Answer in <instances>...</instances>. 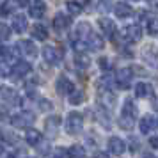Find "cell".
Here are the masks:
<instances>
[{
    "label": "cell",
    "instance_id": "cell-23",
    "mask_svg": "<svg viewBox=\"0 0 158 158\" xmlns=\"http://www.w3.org/2000/svg\"><path fill=\"white\" fill-rule=\"evenodd\" d=\"M68 96H69V103L71 105H82L85 101V93L82 89H73Z\"/></svg>",
    "mask_w": 158,
    "mask_h": 158
},
{
    "label": "cell",
    "instance_id": "cell-34",
    "mask_svg": "<svg viewBox=\"0 0 158 158\" xmlns=\"http://www.w3.org/2000/svg\"><path fill=\"white\" fill-rule=\"evenodd\" d=\"M100 68L103 69V71H108V69L112 68V62H110V59L101 57V59H100Z\"/></svg>",
    "mask_w": 158,
    "mask_h": 158
},
{
    "label": "cell",
    "instance_id": "cell-20",
    "mask_svg": "<svg viewBox=\"0 0 158 158\" xmlns=\"http://www.w3.org/2000/svg\"><path fill=\"white\" fill-rule=\"evenodd\" d=\"M114 13L117 18H130V16L133 15V9L130 4L126 2H119V4H115L114 6Z\"/></svg>",
    "mask_w": 158,
    "mask_h": 158
},
{
    "label": "cell",
    "instance_id": "cell-15",
    "mask_svg": "<svg viewBox=\"0 0 158 158\" xmlns=\"http://www.w3.org/2000/svg\"><path fill=\"white\" fill-rule=\"evenodd\" d=\"M69 25H71V18L68 15H64V13H57L55 15V18H53V27H55V30H66L69 29Z\"/></svg>",
    "mask_w": 158,
    "mask_h": 158
},
{
    "label": "cell",
    "instance_id": "cell-18",
    "mask_svg": "<svg viewBox=\"0 0 158 158\" xmlns=\"http://www.w3.org/2000/svg\"><path fill=\"white\" fill-rule=\"evenodd\" d=\"M153 85L148 82H139L135 85V96L137 98H151L153 96Z\"/></svg>",
    "mask_w": 158,
    "mask_h": 158
},
{
    "label": "cell",
    "instance_id": "cell-2",
    "mask_svg": "<svg viewBox=\"0 0 158 158\" xmlns=\"http://www.w3.org/2000/svg\"><path fill=\"white\" fill-rule=\"evenodd\" d=\"M84 128V115L80 114V112H71V114H68V119H66V131L68 133H80Z\"/></svg>",
    "mask_w": 158,
    "mask_h": 158
},
{
    "label": "cell",
    "instance_id": "cell-37",
    "mask_svg": "<svg viewBox=\"0 0 158 158\" xmlns=\"http://www.w3.org/2000/svg\"><path fill=\"white\" fill-rule=\"evenodd\" d=\"M149 144L153 146V148H156V149H158V137H151V139H149Z\"/></svg>",
    "mask_w": 158,
    "mask_h": 158
},
{
    "label": "cell",
    "instance_id": "cell-30",
    "mask_svg": "<svg viewBox=\"0 0 158 158\" xmlns=\"http://www.w3.org/2000/svg\"><path fill=\"white\" fill-rule=\"evenodd\" d=\"M146 27H148V34H151V36L158 34V18H149Z\"/></svg>",
    "mask_w": 158,
    "mask_h": 158
},
{
    "label": "cell",
    "instance_id": "cell-29",
    "mask_svg": "<svg viewBox=\"0 0 158 158\" xmlns=\"http://www.w3.org/2000/svg\"><path fill=\"white\" fill-rule=\"evenodd\" d=\"M75 62H77V66H80L82 69H85L87 66L91 64V60L87 59L85 53H77V55H75Z\"/></svg>",
    "mask_w": 158,
    "mask_h": 158
},
{
    "label": "cell",
    "instance_id": "cell-33",
    "mask_svg": "<svg viewBox=\"0 0 158 158\" xmlns=\"http://www.w3.org/2000/svg\"><path fill=\"white\" fill-rule=\"evenodd\" d=\"M52 108H53V105H52L50 100H39V110L48 112V110H52Z\"/></svg>",
    "mask_w": 158,
    "mask_h": 158
},
{
    "label": "cell",
    "instance_id": "cell-25",
    "mask_svg": "<svg viewBox=\"0 0 158 158\" xmlns=\"http://www.w3.org/2000/svg\"><path fill=\"white\" fill-rule=\"evenodd\" d=\"M68 156L69 158H87V153H85V149L82 148V146H71L69 149H68Z\"/></svg>",
    "mask_w": 158,
    "mask_h": 158
},
{
    "label": "cell",
    "instance_id": "cell-4",
    "mask_svg": "<svg viewBox=\"0 0 158 158\" xmlns=\"http://www.w3.org/2000/svg\"><path fill=\"white\" fill-rule=\"evenodd\" d=\"M84 43H85L87 50H91V52H100V50H103V46H105L103 37H101L100 34H96L94 30H91V32L84 37Z\"/></svg>",
    "mask_w": 158,
    "mask_h": 158
},
{
    "label": "cell",
    "instance_id": "cell-27",
    "mask_svg": "<svg viewBox=\"0 0 158 158\" xmlns=\"http://www.w3.org/2000/svg\"><path fill=\"white\" fill-rule=\"evenodd\" d=\"M59 124H60V119H59L57 115H52V117H48V119H46V123H44L46 130H50L52 135H55V133H57Z\"/></svg>",
    "mask_w": 158,
    "mask_h": 158
},
{
    "label": "cell",
    "instance_id": "cell-21",
    "mask_svg": "<svg viewBox=\"0 0 158 158\" xmlns=\"http://www.w3.org/2000/svg\"><path fill=\"white\" fill-rule=\"evenodd\" d=\"M41 139H43L41 131H37L36 128H27V131H25V142L29 146H37L41 142Z\"/></svg>",
    "mask_w": 158,
    "mask_h": 158
},
{
    "label": "cell",
    "instance_id": "cell-35",
    "mask_svg": "<svg viewBox=\"0 0 158 158\" xmlns=\"http://www.w3.org/2000/svg\"><path fill=\"white\" fill-rule=\"evenodd\" d=\"M2 139H4L6 142H9V144H15L16 142V137L13 135V133H9V131H4V133H2Z\"/></svg>",
    "mask_w": 158,
    "mask_h": 158
},
{
    "label": "cell",
    "instance_id": "cell-8",
    "mask_svg": "<svg viewBox=\"0 0 158 158\" xmlns=\"http://www.w3.org/2000/svg\"><path fill=\"white\" fill-rule=\"evenodd\" d=\"M55 89H57V94H60V96H68V94L71 93L73 89H75V85H73V82L68 77H59L57 82H55Z\"/></svg>",
    "mask_w": 158,
    "mask_h": 158
},
{
    "label": "cell",
    "instance_id": "cell-42",
    "mask_svg": "<svg viewBox=\"0 0 158 158\" xmlns=\"http://www.w3.org/2000/svg\"><path fill=\"white\" fill-rule=\"evenodd\" d=\"M148 2H151V0H148Z\"/></svg>",
    "mask_w": 158,
    "mask_h": 158
},
{
    "label": "cell",
    "instance_id": "cell-12",
    "mask_svg": "<svg viewBox=\"0 0 158 158\" xmlns=\"http://www.w3.org/2000/svg\"><path fill=\"white\" fill-rule=\"evenodd\" d=\"M139 128H140V131H142L144 135L151 133L155 128H158L156 117H155V115H144L142 119H140V123H139Z\"/></svg>",
    "mask_w": 158,
    "mask_h": 158
},
{
    "label": "cell",
    "instance_id": "cell-24",
    "mask_svg": "<svg viewBox=\"0 0 158 158\" xmlns=\"http://www.w3.org/2000/svg\"><path fill=\"white\" fill-rule=\"evenodd\" d=\"M16 7H18L16 0H6L4 4H0V16H2V18H6V16H9Z\"/></svg>",
    "mask_w": 158,
    "mask_h": 158
},
{
    "label": "cell",
    "instance_id": "cell-11",
    "mask_svg": "<svg viewBox=\"0 0 158 158\" xmlns=\"http://www.w3.org/2000/svg\"><path fill=\"white\" fill-rule=\"evenodd\" d=\"M44 13H46V4H44L43 0H34V2L29 4V15L32 18L39 20V18L44 16Z\"/></svg>",
    "mask_w": 158,
    "mask_h": 158
},
{
    "label": "cell",
    "instance_id": "cell-28",
    "mask_svg": "<svg viewBox=\"0 0 158 158\" xmlns=\"http://www.w3.org/2000/svg\"><path fill=\"white\" fill-rule=\"evenodd\" d=\"M100 96H101V101H103V105H108V107H114L115 98H114V94L110 93L108 89H105V93H103V91H100Z\"/></svg>",
    "mask_w": 158,
    "mask_h": 158
},
{
    "label": "cell",
    "instance_id": "cell-40",
    "mask_svg": "<svg viewBox=\"0 0 158 158\" xmlns=\"http://www.w3.org/2000/svg\"><path fill=\"white\" fill-rule=\"evenodd\" d=\"M144 158H156V156H155V155H151V153H146V155H144Z\"/></svg>",
    "mask_w": 158,
    "mask_h": 158
},
{
    "label": "cell",
    "instance_id": "cell-26",
    "mask_svg": "<svg viewBox=\"0 0 158 158\" xmlns=\"http://www.w3.org/2000/svg\"><path fill=\"white\" fill-rule=\"evenodd\" d=\"M66 9H68V13L73 16H78L82 13V4L77 2V0H68L66 2Z\"/></svg>",
    "mask_w": 158,
    "mask_h": 158
},
{
    "label": "cell",
    "instance_id": "cell-36",
    "mask_svg": "<svg viewBox=\"0 0 158 158\" xmlns=\"http://www.w3.org/2000/svg\"><path fill=\"white\" fill-rule=\"evenodd\" d=\"M108 7H110V0H101L100 4H98V9H100L101 13H103V11L107 13V11H108Z\"/></svg>",
    "mask_w": 158,
    "mask_h": 158
},
{
    "label": "cell",
    "instance_id": "cell-13",
    "mask_svg": "<svg viewBox=\"0 0 158 158\" xmlns=\"http://www.w3.org/2000/svg\"><path fill=\"white\" fill-rule=\"evenodd\" d=\"M108 149H110V153L119 156V155H123L126 151V142L123 139H119V137H110L108 139Z\"/></svg>",
    "mask_w": 158,
    "mask_h": 158
},
{
    "label": "cell",
    "instance_id": "cell-16",
    "mask_svg": "<svg viewBox=\"0 0 158 158\" xmlns=\"http://www.w3.org/2000/svg\"><path fill=\"white\" fill-rule=\"evenodd\" d=\"M142 57H144V60H146L149 66L158 68V50L155 48V46H148V48H144Z\"/></svg>",
    "mask_w": 158,
    "mask_h": 158
},
{
    "label": "cell",
    "instance_id": "cell-41",
    "mask_svg": "<svg viewBox=\"0 0 158 158\" xmlns=\"http://www.w3.org/2000/svg\"><path fill=\"white\" fill-rule=\"evenodd\" d=\"M2 155H4V146L0 144V156H2Z\"/></svg>",
    "mask_w": 158,
    "mask_h": 158
},
{
    "label": "cell",
    "instance_id": "cell-9",
    "mask_svg": "<svg viewBox=\"0 0 158 158\" xmlns=\"http://www.w3.org/2000/svg\"><path fill=\"white\" fill-rule=\"evenodd\" d=\"M123 37L128 43H135V41H139L142 37V29L139 25H128V27H124V30H123Z\"/></svg>",
    "mask_w": 158,
    "mask_h": 158
},
{
    "label": "cell",
    "instance_id": "cell-17",
    "mask_svg": "<svg viewBox=\"0 0 158 158\" xmlns=\"http://www.w3.org/2000/svg\"><path fill=\"white\" fill-rule=\"evenodd\" d=\"M27 18L23 15H15L13 16V22H11V30H15V32H18V34H22V32H25L27 30Z\"/></svg>",
    "mask_w": 158,
    "mask_h": 158
},
{
    "label": "cell",
    "instance_id": "cell-14",
    "mask_svg": "<svg viewBox=\"0 0 158 158\" xmlns=\"http://www.w3.org/2000/svg\"><path fill=\"white\" fill-rule=\"evenodd\" d=\"M43 57L48 64H59V60H60V52H59L55 46H50V44H48V46L43 48Z\"/></svg>",
    "mask_w": 158,
    "mask_h": 158
},
{
    "label": "cell",
    "instance_id": "cell-1",
    "mask_svg": "<svg viewBox=\"0 0 158 158\" xmlns=\"http://www.w3.org/2000/svg\"><path fill=\"white\" fill-rule=\"evenodd\" d=\"M135 117H137V107L133 105V100H126L123 103L121 108V117H119V126L123 130H131L135 124Z\"/></svg>",
    "mask_w": 158,
    "mask_h": 158
},
{
    "label": "cell",
    "instance_id": "cell-6",
    "mask_svg": "<svg viewBox=\"0 0 158 158\" xmlns=\"http://www.w3.org/2000/svg\"><path fill=\"white\" fill-rule=\"evenodd\" d=\"M98 25H100L101 32L105 34L107 37H110V39H115V36H117V29H115V23L110 20V18H100L98 20Z\"/></svg>",
    "mask_w": 158,
    "mask_h": 158
},
{
    "label": "cell",
    "instance_id": "cell-7",
    "mask_svg": "<svg viewBox=\"0 0 158 158\" xmlns=\"http://www.w3.org/2000/svg\"><path fill=\"white\" fill-rule=\"evenodd\" d=\"M0 94H2L4 101H6V103H9V105H15V107H18V105L22 103L20 94L16 93L13 87H2V89H0Z\"/></svg>",
    "mask_w": 158,
    "mask_h": 158
},
{
    "label": "cell",
    "instance_id": "cell-10",
    "mask_svg": "<svg viewBox=\"0 0 158 158\" xmlns=\"http://www.w3.org/2000/svg\"><path fill=\"white\" fill-rule=\"evenodd\" d=\"M16 50H20L27 57H36L37 55V46L34 44V41H29V39H22L16 44Z\"/></svg>",
    "mask_w": 158,
    "mask_h": 158
},
{
    "label": "cell",
    "instance_id": "cell-3",
    "mask_svg": "<svg viewBox=\"0 0 158 158\" xmlns=\"http://www.w3.org/2000/svg\"><path fill=\"white\" fill-rule=\"evenodd\" d=\"M36 121V117L32 112H27V110H23V112H18L11 117V124L15 126V128H29L32 123Z\"/></svg>",
    "mask_w": 158,
    "mask_h": 158
},
{
    "label": "cell",
    "instance_id": "cell-39",
    "mask_svg": "<svg viewBox=\"0 0 158 158\" xmlns=\"http://www.w3.org/2000/svg\"><path fill=\"white\" fill-rule=\"evenodd\" d=\"M7 158H20V153H11V155H7Z\"/></svg>",
    "mask_w": 158,
    "mask_h": 158
},
{
    "label": "cell",
    "instance_id": "cell-32",
    "mask_svg": "<svg viewBox=\"0 0 158 158\" xmlns=\"http://www.w3.org/2000/svg\"><path fill=\"white\" fill-rule=\"evenodd\" d=\"M9 37H11V29L6 27V25H0V43L7 41Z\"/></svg>",
    "mask_w": 158,
    "mask_h": 158
},
{
    "label": "cell",
    "instance_id": "cell-38",
    "mask_svg": "<svg viewBox=\"0 0 158 158\" xmlns=\"http://www.w3.org/2000/svg\"><path fill=\"white\" fill-rule=\"evenodd\" d=\"M93 158H110V156H108L105 151H100V153H96V155H94Z\"/></svg>",
    "mask_w": 158,
    "mask_h": 158
},
{
    "label": "cell",
    "instance_id": "cell-19",
    "mask_svg": "<svg viewBox=\"0 0 158 158\" xmlns=\"http://www.w3.org/2000/svg\"><path fill=\"white\" fill-rule=\"evenodd\" d=\"M30 64L27 62V60H18L15 64V68H13V73L11 75H15V77H18V78H23V77H27L30 73Z\"/></svg>",
    "mask_w": 158,
    "mask_h": 158
},
{
    "label": "cell",
    "instance_id": "cell-22",
    "mask_svg": "<svg viewBox=\"0 0 158 158\" xmlns=\"http://www.w3.org/2000/svg\"><path fill=\"white\" fill-rule=\"evenodd\" d=\"M32 37L37 41H46L48 39V29L44 25H34L32 27Z\"/></svg>",
    "mask_w": 158,
    "mask_h": 158
},
{
    "label": "cell",
    "instance_id": "cell-5",
    "mask_svg": "<svg viewBox=\"0 0 158 158\" xmlns=\"http://www.w3.org/2000/svg\"><path fill=\"white\" fill-rule=\"evenodd\" d=\"M131 78H133V69L131 68H121L117 71V87L119 89H130Z\"/></svg>",
    "mask_w": 158,
    "mask_h": 158
},
{
    "label": "cell",
    "instance_id": "cell-31",
    "mask_svg": "<svg viewBox=\"0 0 158 158\" xmlns=\"http://www.w3.org/2000/svg\"><path fill=\"white\" fill-rule=\"evenodd\" d=\"M13 73V68L9 64V60H0V75L2 77H9Z\"/></svg>",
    "mask_w": 158,
    "mask_h": 158
}]
</instances>
